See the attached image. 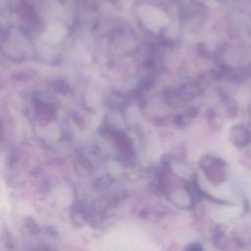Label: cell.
<instances>
[{
  "mask_svg": "<svg viewBox=\"0 0 251 251\" xmlns=\"http://www.w3.org/2000/svg\"><path fill=\"white\" fill-rule=\"evenodd\" d=\"M138 14L146 27L153 31H158L169 22L167 15L163 11L152 6H141Z\"/></svg>",
  "mask_w": 251,
  "mask_h": 251,
  "instance_id": "6da1fadb",
  "label": "cell"
},
{
  "mask_svg": "<svg viewBox=\"0 0 251 251\" xmlns=\"http://www.w3.org/2000/svg\"><path fill=\"white\" fill-rule=\"evenodd\" d=\"M67 28L62 24H53L47 27L45 32L42 34V40L50 43L56 44L61 42L67 35Z\"/></svg>",
  "mask_w": 251,
  "mask_h": 251,
  "instance_id": "7a4b0ae2",
  "label": "cell"
}]
</instances>
